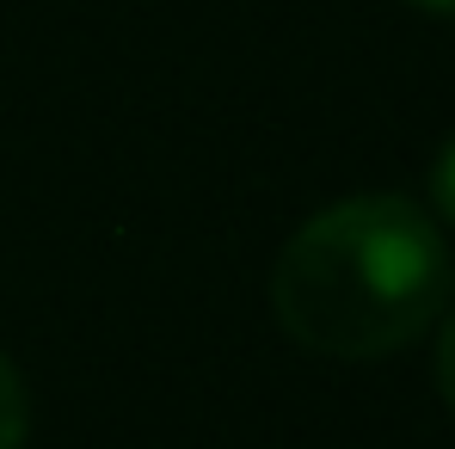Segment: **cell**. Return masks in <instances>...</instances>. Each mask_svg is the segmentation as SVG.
<instances>
[{
  "label": "cell",
  "mask_w": 455,
  "mask_h": 449,
  "mask_svg": "<svg viewBox=\"0 0 455 449\" xmlns=\"http://www.w3.org/2000/svg\"><path fill=\"white\" fill-rule=\"evenodd\" d=\"M437 394L455 413V308H443V333H437Z\"/></svg>",
  "instance_id": "277c9868"
},
{
  "label": "cell",
  "mask_w": 455,
  "mask_h": 449,
  "mask_svg": "<svg viewBox=\"0 0 455 449\" xmlns=\"http://www.w3.org/2000/svg\"><path fill=\"white\" fill-rule=\"evenodd\" d=\"M412 6H425V12H443V19H455V0H412Z\"/></svg>",
  "instance_id": "5b68a950"
},
{
  "label": "cell",
  "mask_w": 455,
  "mask_h": 449,
  "mask_svg": "<svg viewBox=\"0 0 455 449\" xmlns=\"http://www.w3.org/2000/svg\"><path fill=\"white\" fill-rule=\"evenodd\" d=\"M455 290L443 222L394 191H363L307 216L277 265L271 308L277 326L332 364H376L425 339Z\"/></svg>",
  "instance_id": "6da1fadb"
},
{
  "label": "cell",
  "mask_w": 455,
  "mask_h": 449,
  "mask_svg": "<svg viewBox=\"0 0 455 449\" xmlns=\"http://www.w3.org/2000/svg\"><path fill=\"white\" fill-rule=\"evenodd\" d=\"M431 216L455 228V136L437 148V160H431Z\"/></svg>",
  "instance_id": "3957f363"
},
{
  "label": "cell",
  "mask_w": 455,
  "mask_h": 449,
  "mask_svg": "<svg viewBox=\"0 0 455 449\" xmlns=\"http://www.w3.org/2000/svg\"><path fill=\"white\" fill-rule=\"evenodd\" d=\"M31 437V394L12 370V357L0 351V449H25Z\"/></svg>",
  "instance_id": "7a4b0ae2"
}]
</instances>
